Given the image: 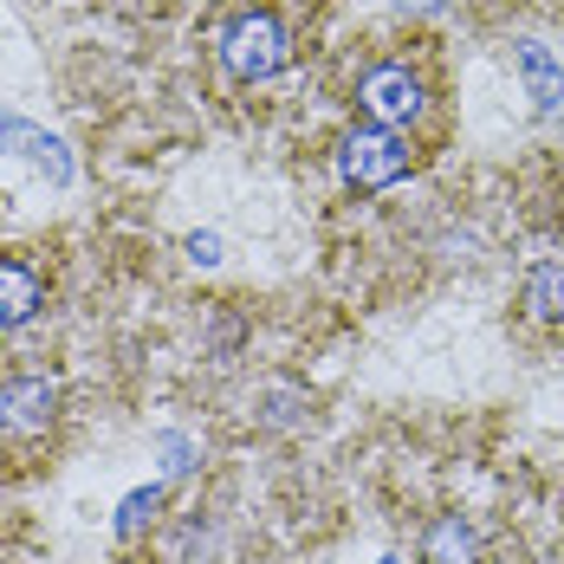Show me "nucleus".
I'll list each match as a JSON object with an SVG mask.
<instances>
[{"instance_id": "f257e3e1", "label": "nucleus", "mask_w": 564, "mask_h": 564, "mask_svg": "<svg viewBox=\"0 0 564 564\" xmlns=\"http://www.w3.org/2000/svg\"><path fill=\"white\" fill-rule=\"evenodd\" d=\"M221 65L240 78V85L280 78L285 65H292V33H285V20H280V13H267V7H253V13H240V20H227Z\"/></svg>"}, {"instance_id": "f03ea898", "label": "nucleus", "mask_w": 564, "mask_h": 564, "mask_svg": "<svg viewBox=\"0 0 564 564\" xmlns=\"http://www.w3.org/2000/svg\"><path fill=\"white\" fill-rule=\"evenodd\" d=\"M409 170H415V150H409L402 130H377V123H364V130H350V137L338 143V175H344V188H357V195L395 188Z\"/></svg>"}, {"instance_id": "7ed1b4c3", "label": "nucleus", "mask_w": 564, "mask_h": 564, "mask_svg": "<svg viewBox=\"0 0 564 564\" xmlns=\"http://www.w3.org/2000/svg\"><path fill=\"white\" fill-rule=\"evenodd\" d=\"M357 111L370 117L377 130H402V123H415V117L429 111V85H422V72H409V65H370L364 78H357Z\"/></svg>"}, {"instance_id": "20e7f679", "label": "nucleus", "mask_w": 564, "mask_h": 564, "mask_svg": "<svg viewBox=\"0 0 564 564\" xmlns=\"http://www.w3.org/2000/svg\"><path fill=\"white\" fill-rule=\"evenodd\" d=\"M58 422V383L40 370H13L0 377V435L7 442H40Z\"/></svg>"}, {"instance_id": "39448f33", "label": "nucleus", "mask_w": 564, "mask_h": 564, "mask_svg": "<svg viewBox=\"0 0 564 564\" xmlns=\"http://www.w3.org/2000/svg\"><path fill=\"white\" fill-rule=\"evenodd\" d=\"M512 65H519V78H525V91H532V105H539V117H552V123H564V65L539 40H519L512 46Z\"/></svg>"}, {"instance_id": "423d86ee", "label": "nucleus", "mask_w": 564, "mask_h": 564, "mask_svg": "<svg viewBox=\"0 0 564 564\" xmlns=\"http://www.w3.org/2000/svg\"><path fill=\"white\" fill-rule=\"evenodd\" d=\"M415 558H422V564H480V532H474V519H460V512L429 519V525H422Z\"/></svg>"}, {"instance_id": "0eeeda50", "label": "nucleus", "mask_w": 564, "mask_h": 564, "mask_svg": "<svg viewBox=\"0 0 564 564\" xmlns=\"http://www.w3.org/2000/svg\"><path fill=\"white\" fill-rule=\"evenodd\" d=\"M40 305H46V280H40L26 260H0V332L33 325Z\"/></svg>"}, {"instance_id": "6e6552de", "label": "nucleus", "mask_w": 564, "mask_h": 564, "mask_svg": "<svg viewBox=\"0 0 564 564\" xmlns=\"http://www.w3.org/2000/svg\"><path fill=\"white\" fill-rule=\"evenodd\" d=\"M7 143H20L40 170L53 175V182H72V163H65V143H58V137H40L33 123H20V117L0 111V150H7Z\"/></svg>"}, {"instance_id": "1a4fd4ad", "label": "nucleus", "mask_w": 564, "mask_h": 564, "mask_svg": "<svg viewBox=\"0 0 564 564\" xmlns=\"http://www.w3.org/2000/svg\"><path fill=\"white\" fill-rule=\"evenodd\" d=\"M525 312L545 318V325H564V260L532 267V280H525Z\"/></svg>"}, {"instance_id": "9d476101", "label": "nucleus", "mask_w": 564, "mask_h": 564, "mask_svg": "<svg viewBox=\"0 0 564 564\" xmlns=\"http://www.w3.org/2000/svg\"><path fill=\"white\" fill-rule=\"evenodd\" d=\"M188 253H195L202 267H215V260H221V240H215V234H195V240H188Z\"/></svg>"}, {"instance_id": "9b49d317", "label": "nucleus", "mask_w": 564, "mask_h": 564, "mask_svg": "<svg viewBox=\"0 0 564 564\" xmlns=\"http://www.w3.org/2000/svg\"><path fill=\"white\" fill-rule=\"evenodd\" d=\"M395 7H409V13H442L448 0H395Z\"/></svg>"}]
</instances>
